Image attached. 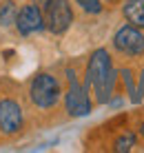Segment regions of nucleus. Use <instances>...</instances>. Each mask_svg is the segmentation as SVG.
<instances>
[{"instance_id": "obj_1", "label": "nucleus", "mask_w": 144, "mask_h": 153, "mask_svg": "<svg viewBox=\"0 0 144 153\" xmlns=\"http://www.w3.org/2000/svg\"><path fill=\"white\" fill-rule=\"evenodd\" d=\"M115 78H118V73L111 67L109 51L106 49L93 51V56L89 58V65H87V87L93 89L95 100L100 104L109 102L113 87H115Z\"/></svg>"}, {"instance_id": "obj_2", "label": "nucleus", "mask_w": 144, "mask_h": 153, "mask_svg": "<svg viewBox=\"0 0 144 153\" xmlns=\"http://www.w3.org/2000/svg\"><path fill=\"white\" fill-rule=\"evenodd\" d=\"M29 98L38 109H51L60 100V82L51 73H38L31 80L29 87Z\"/></svg>"}, {"instance_id": "obj_3", "label": "nucleus", "mask_w": 144, "mask_h": 153, "mask_svg": "<svg viewBox=\"0 0 144 153\" xmlns=\"http://www.w3.org/2000/svg\"><path fill=\"white\" fill-rule=\"evenodd\" d=\"M42 16H45V27L56 36L65 33L73 22V11L69 0H49L42 7Z\"/></svg>"}, {"instance_id": "obj_4", "label": "nucleus", "mask_w": 144, "mask_h": 153, "mask_svg": "<svg viewBox=\"0 0 144 153\" xmlns=\"http://www.w3.org/2000/svg\"><path fill=\"white\" fill-rule=\"evenodd\" d=\"M67 76H69V91H67V98H65V107H67L69 115H73V118L87 115L91 111V100L87 96V87H82L78 82L73 69H69Z\"/></svg>"}, {"instance_id": "obj_5", "label": "nucleus", "mask_w": 144, "mask_h": 153, "mask_svg": "<svg viewBox=\"0 0 144 153\" xmlns=\"http://www.w3.org/2000/svg\"><path fill=\"white\" fill-rule=\"evenodd\" d=\"M113 45L124 56H142L144 53V33L135 25H124L113 36Z\"/></svg>"}, {"instance_id": "obj_6", "label": "nucleus", "mask_w": 144, "mask_h": 153, "mask_svg": "<svg viewBox=\"0 0 144 153\" xmlns=\"http://www.w3.org/2000/svg\"><path fill=\"white\" fill-rule=\"evenodd\" d=\"M16 27H18L20 36H31V33L42 31V29H45V16H42V9L36 2L24 4L22 9H18Z\"/></svg>"}, {"instance_id": "obj_7", "label": "nucleus", "mask_w": 144, "mask_h": 153, "mask_svg": "<svg viewBox=\"0 0 144 153\" xmlns=\"http://www.w3.org/2000/svg\"><path fill=\"white\" fill-rule=\"evenodd\" d=\"M22 129V109L16 100L7 98L0 102V131L13 135Z\"/></svg>"}, {"instance_id": "obj_8", "label": "nucleus", "mask_w": 144, "mask_h": 153, "mask_svg": "<svg viewBox=\"0 0 144 153\" xmlns=\"http://www.w3.org/2000/svg\"><path fill=\"white\" fill-rule=\"evenodd\" d=\"M124 18L129 25H135V27H144V0H124Z\"/></svg>"}, {"instance_id": "obj_9", "label": "nucleus", "mask_w": 144, "mask_h": 153, "mask_svg": "<svg viewBox=\"0 0 144 153\" xmlns=\"http://www.w3.org/2000/svg\"><path fill=\"white\" fill-rule=\"evenodd\" d=\"M16 16H18V11H16L13 0H4V2L0 4V27H9V25H13Z\"/></svg>"}, {"instance_id": "obj_10", "label": "nucleus", "mask_w": 144, "mask_h": 153, "mask_svg": "<svg viewBox=\"0 0 144 153\" xmlns=\"http://www.w3.org/2000/svg\"><path fill=\"white\" fill-rule=\"evenodd\" d=\"M135 146V135L133 133H124L115 140V151H131Z\"/></svg>"}, {"instance_id": "obj_11", "label": "nucleus", "mask_w": 144, "mask_h": 153, "mask_svg": "<svg viewBox=\"0 0 144 153\" xmlns=\"http://www.w3.org/2000/svg\"><path fill=\"white\" fill-rule=\"evenodd\" d=\"M76 2L80 4V9L87 13H100L102 11V2L100 0H76Z\"/></svg>"}, {"instance_id": "obj_12", "label": "nucleus", "mask_w": 144, "mask_h": 153, "mask_svg": "<svg viewBox=\"0 0 144 153\" xmlns=\"http://www.w3.org/2000/svg\"><path fill=\"white\" fill-rule=\"evenodd\" d=\"M137 93H140V98L144 96V73H142V78H140V89H137Z\"/></svg>"}, {"instance_id": "obj_13", "label": "nucleus", "mask_w": 144, "mask_h": 153, "mask_svg": "<svg viewBox=\"0 0 144 153\" xmlns=\"http://www.w3.org/2000/svg\"><path fill=\"white\" fill-rule=\"evenodd\" d=\"M33 2H36V4H38V7L42 9V7H45V4H47V2H49V0H33Z\"/></svg>"}, {"instance_id": "obj_14", "label": "nucleus", "mask_w": 144, "mask_h": 153, "mask_svg": "<svg viewBox=\"0 0 144 153\" xmlns=\"http://www.w3.org/2000/svg\"><path fill=\"white\" fill-rule=\"evenodd\" d=\"M140 133H142V138H144V122L140 124Z\"/></svg>"}, {"instance_id": "obj_15", "label": "nucleus", "mask_w": 144, "mask_h": 153, "mask_svg": "<svg viewBox=\"0 0 144 153\" xmlns=\"http://www.w3.org/2000/svg\"><path fill=\"white\" fill-rule=\"evenodd\" d=\"M109 2H113V0H109Z\"/></svg>"}]
</instances>
